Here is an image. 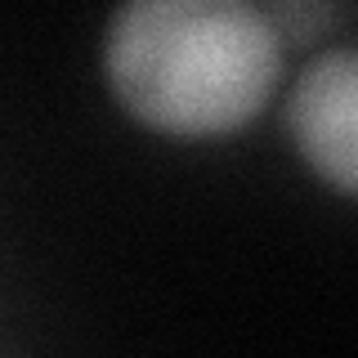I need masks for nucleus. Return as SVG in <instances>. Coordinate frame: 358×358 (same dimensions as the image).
<instances>
[{
    "label": "nucleus",
    "mask_w": 358,
    "mask_h": 358,
    "mask_svg": "<svg viewBox=\"0 0 358 358\" xmlns=\"http://www.w3.org/2000/svg\"><path fill=\"white\" fill-rule=\"evenodd\" d=\"M103 76L139 126L215 139L251 126L282 81V36L255 0H121Z\"/></svg>",
    "instance_id": "obj_1"
},
{
    "label": "nucleus",
    "mask_w": 358,
    "mask_h": 358,
    "mask_svg": "<svg viewBox=\"0 0 358 358\" xmlns=\"http://www.w3.org/2000/svg\"><path fill=\"white\" fill-rule=\"evenodd\" d=\"M287 130L322 184L341 197L358 193V54L350 45L305 63L287 99Z\"/></svg>",
    "instance_id": "obj_2"
},
{
    "label": "nucleus",
    "mask_w": 358,
    "mask_h": 358,
    "mask_svg": "<svg viewBox=\"0 0 358 358\" xmlns=\"http://www.w3.org/2000/svg\"><path fill=\"white\" fill-rule=\"evenodd\" d=\"M268 22L278 27V36H291L296 45H305L313 41L322 27L331 22V9H327V0H273V9H264Z\"/></svg>",
    "instance_id": "obj_3"
}]
</instances>
